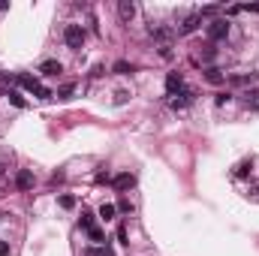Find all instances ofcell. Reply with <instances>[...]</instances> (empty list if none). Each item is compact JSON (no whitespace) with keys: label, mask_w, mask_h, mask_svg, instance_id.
<instances>
[{"label":"cell","mask_w":259,"mask_h":256,"mask_svg":"<svg viewBox=\"0 0 259 256\" xmlns=\"http://www.w3.org/2000/svg\"><path fill=\"white\" fill-rule=\"evenodd\" d=\"M63 42L75 51V48H81L84 45V27L81 24H66V30H63Z\"/></svg>","instance_id":"6da1fadb"},{"label":"cell","mask_w":259,"mask_h":256,"mask_svg":"<svg viewBox=\"0 0 259 256\" xmlns=\"http://www.w3.org/2000/svg\"><path fill=\"white\" fill-rule=\"evenodd\" d=\"M157 42H160V48H172V39H175V30L172 27H163V24H151V30H148Z\"/></svg>","instance_id":"7a4b0ae2"},{"label":"cell","mask_w":259,"mask_h":256,"mask_svg":"<svg viewBox=\"0 0 259 256\" xmlns=\"http://www.w3.org/2000/svg\"><path fill=\"white\" fill-rule=\"evenodd\" d=\"M226 36H229V21L226 18H214L208 24V39L217 42V39H226Z\"/></svg>","instance_id":"3957f363"},{"label":"cell","mask_w":259,"mask_h":256,"mask_svg":"<svg viewBox=\"0 0 259 256\" xmlns=\"http://www.w3.org/2000/svg\"><path fill=\"white\" fill-rule=\"evenodd\" d=\"M193 100H196V91L184 88V91H178V94H175V97L169 100V106H172V109H187V106H190Z\"/></svg>","instance_id":"277c9868"},{"label":"cell","mask_w":259,"mask_h":256,"mask_svg":"<svg viewBox=\"0 0 259 256\" xmlns=\"http://www.w3.org/2000/svg\"><path fill=\"white\" fill-rule=\"evenodd\" d=\"M199 24H202V18H199V12H193V15H187L181 24H178V36H187V33H196L199 30Z\"/></svg>","instance_id":"5b68a950"},{"label":"cell","mask_w":259,"mask_h":256,"mask_svg":"<svg viewBox=\"0 0 259 256\" xmlns=\"http://www.w3.org/2000/svg\"><path fill=\"white\" fill-rule=\"evenodd\" d=\"M15 81H18L24 91H30V94H39V91H42V84H39V78H36V75H27V72H21V75H15Z\"/></svg>","instance_id":"8992f818"},{"label":"cell","mask_w":259,"mask_h":256,"mask_svg":"<svg viewBox=\"0 0 259 256\" xmlns=\"http://www.w3.org/2000/svg\"><path fill=\"white\" fill-rule=\"evenodd\" d=\"M166 91H169V97H175L178 91H184V75L181 72H169L166 75Z\"/></svg>","instance_id":"52a82bcc"},{"label":"cell","mask_w":259,"mask_h":256,"mask_svg":"<svg viewBox=\"0 0 259 256\" xmlns=\"http://www.w3.org/2000/svg\"><path fill=\"white\" fill-rule=\"evenodd\" d=\"M118 15H121V21L130 24L133 15H136V3H133V0H121V3H118Z\"/></svg>","instance_id":"ba28073f"},{"label":"cell","mask_w":259,"mask_h":256,"mask_svg":"<svg viewBox=\"0 0 259 256\" xmlns=\"http://www.w3.org/2000/svg\"><path fill=\"white\" fill-rule=\"evenodd\" d=\"M15 187H18V190H30V187H33V175H30L27 169H21V172L15 175Z\"/></svg>","instance_id":"9c48e42d"},{"label":"cell","mask_w":259,"mask_h":256,"mask_svg":"<svg viewBox=\"0 0 259 256\" xmlns=\"http://www.w3.org/2000/svg\"><path fill=\"white\" fill-rule=\"evenodd\" d=\"M112 184H115V190H130V187L136 184V178H133L130 172H121V175H118V178H115Z\"/></svg>","instance_id":"30bf717a"},{"label":"cell","mask_w":259,"mask_h":256,"mask_svg":"<svg viewBox=\"0 0 259 256\" xmlns=\"http://www.w3.org/2000/svg\"><path fill=\"white\" fill-rule=\"evenodd\" d=\"M39 72H42V75H60V72H63V66H60L57 60H45V63L39 66Z\"/></svg>","instance_id":"8fae6325"},{"label":"cell","mask_w":259,"mask_h":256,"mask_svg":"<svg viewBox=\"0 0 259 256\" xmlns=\"http://www.w3.org/2000/svg\"><path fill=\"white\" fill-rule=\"evenodd\" d=\"M205 78H208L211 84H223V81H226V78H223V72H220V69H214V66H208V69H205Z\"/></svg>","instance_id":"7c38bea8"},{"label":"cell","mask_w":259,"mask_h":256,"mask_svg":"<svg viewBox=\"0 0 259 256\" xmlns=\"http://www.w3.org/2000/svg\"><path fill=\"white\" fill-rule=\"evenodd\" d=\"M244 106L253 109V112H259V91H247V94H244Z\"/></svg>","instance_id":"4fadbf2b"},{"label":"cell","mask_w":259,"mask_h":256,"mask_svg":"<svg viewBox=\"0 0 259 256\" xmlns=\"http://www.w3.org/2000/svg\"><path fill=\"white\" fill-rule=\"evenodd\" d=\"M6 97H9V103H12V106H15V109H24V106H27V103H24V97H21V94H18V91H9V94H6Z\"/></svg>","instance_id":"5bb4252c"},{"label":"cell","mask_w":259,"mask_h":256,"mask_svg":"<svg viewBox=\"0 0 259 256\" xmlns=\"http://www.w3.org/2000/svg\"><path fill=\"white\" fill-rule=\"evenodd\" d=\"M100 217H103V220H112V217H115V205H112V202H103V205H100Z\"/></svg>","instance_id":"9a60e30c"},{"label":"cell","mask_w":259,"mask_h":256,"mask_svg":"<svg viewBox=\"0 0 259 256\" xmlns=\"http://www.w3.org/2000/svg\"><path fill=\"white\" fill-rule=\"evenodd\" d=\"M133 69H136V66L127 63V60H118V63H115V72H121V75H127V72H133Z\"/></svg>","instance_id":"2e32d148"},{"label":"cell","mask_w":259,"mask_h":256,"mask_svg":"<svg viewBox=\"0 0 259 256\" xmlns=\"http://www.w3.org/2000/svg\"><path fill=\"white\" fill-rule=\"evenodd\" d=\"M72 91H75V84H63V88L57 91V97H60V100H69V97H72Z\"/></svg>","instance_id":"e0dca14e"},{"label":"cell","mask_w":259,"mask_h":256,"mask_svg":"<svg viewBox=\"0 0 259 256\" xmlns=\"http://www.w3.org/2000/svg\"><path fill=\"white\" fill-rule=\"evenodd\" d=\"M78 226L91 232V229H94V217H91V214H81V220H78Z\"/></svg>","instance_id":"ac0fdd59"},{"label":"cell","mask_w":259,"mask_h":256,"mask_svg":"<svg viewBox=\"0 0 259 256\" xmlns=\"http://www.w3.org/2000/svg\"><path fill=\"white\" fill-rule=\"evenodd\" d=\"M84 256H106V250H103V247H88Z\"/></svg>","instance_id":"d6986e66"},{"label":"cell","mask_w":259,"mask_h":256,"mask_svg":"<svg viewBox=\"0 0 259 256\" xmlns=\"http://www.w3.org/2000/svg\"><path fill=\"white\" fill-rule=\"evenodd\" d=\"M60 205H63V208H72V205H75V199H72V196H60Z\"/></svg>","instance_id":"ffe728a7"},{"label":"cell","mask_w":259,"mask_h":256,"mask_svg":"<svg viewBox=\"0 0 259 256\" xmlns=\"http://www.w3.org/2000/svg\"><path fill=\"white\" fill-rule=\"evenodd\" d=\"M9 253V244H6V241H0V256H6Z\"/></svg>","instance_id":"44dd1931"}]
</instances>
